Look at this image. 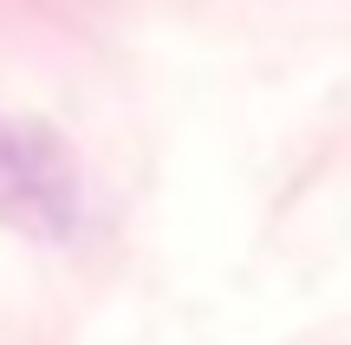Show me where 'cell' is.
I'll return each instance as SVG.
<instances>
[{
	"instance_id": "obj_1",
	"label": "cell",
	"mask_w": 351,
	"mask_h": 345,
	"mask_svg": "<svg viewBox=\"0 0 351 345\" xmlns=\"http://www.w3.org/2000/svg\"><path fill=\"white\" fill-rule=\"evenodd\" d=\"M78 156L52 124L0 117V222L26 241H65L78 228Z\"/></svg>"
}]
</instances>
